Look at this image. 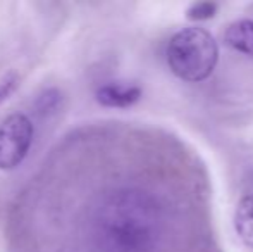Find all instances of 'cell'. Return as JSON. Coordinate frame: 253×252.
Returning a JSON list of instances; mask_svg holds the SVG:
<instances>
[{
    "label": "cell",
    "mask_w": 253,
    "mask_h": 252,
    "mask_svg": "<svg viewBox=\"0 0 253 252\" xmlns=\"http://www.w3.org/2000/svg\"><path fill=\"white\" fill-rule=\"evenodd\" d=\"M217 10H219V5L215 2H197L193 5H190L186 14L188 19L191 21H207L215 16Z\"/></svg>",
    "instance_id": "obj_7"
},
{
    "label": "cell",
    "mask_w": 253,
    "mask_h": 252,
    "mask_svg": "<svg viewBox=\"0 0 253 252\" xmlns=\"http://www.w3.org/2000/svg\"><path fill=\"white\" fill-rule=\"evenodd\" d=\"M97 101L105 107L124 109L134 105L141 99V88L134 83H123V81H112V83L102 85L95 94Z\"/></svg>",
    "instance_id": "obj_4"
},
{
    "label": "cell",
    "mask_w": 253,
    "mask_h": 252,
    "mask_svg": "<svg viewBox=\"0 0 253 252\" xmlns=\"http://www.w3.org/2000/svg\"><path fill=\"white\" fill-rule=\"evenodd\" d=\"M224 44L253 59V21H234L224 31Z\"/></svg>",
    "instance_id": "obj_5"
},
{
    "label": "cell",
    "mask_w": 253,
    "mask_h": 252,
    "mask_svg": "<svg viewBox=\"0 0 253 252\" xmlns=\"http://www.w3.org/2000/svg\"><path fill=\"white\" fill-rule=\"evenodd\" d=\"M35 128L26 114L14 112L0 123V169L17 168L33 144Z\"/></svg>",
    "instance_id": "obj_3"
},
{
    "label": "cell",
    "mask_w": 253,
    "mask_h": 252,
    "mask_svg": "<svg viewBox=\"0 0 253 252\" xmlns=\"http://www.w3.org/2000/svg\"><path fill=\"white\" fill-rule=\"evenodd\" d=\"M234 228L245 246L253 249V194L241 197L234 212Z\"/></svg>",
    "instance_id": "obj_6"
},
{
    "label": "cell",
    "mask_w": 253,
    "mask_h": 252,
    "mask_svg": "<svg viewBox=\"0 0 253 252\" xmlns=\"http://www.w3.org/2000/svg\"><path fill=\"white\" fill-rule=\"evenodd\" d=\"M219 61V47L203 28H184L167 45V64L184 81H203L213 73Z\"/></svg>",
    "instance_id": "obj_2"
},
{
    "label": "cell",
    "mask_w": 253,
    "mask_h": 252,
    "mask_svg": "<svg viewBox=\"0 0 253 252\" xmlns=\"http://www.w3.org/2000/svg\"><path fill=\"white\" fill-rule=\"evenodd\" d=\"M162 235V205L150 192L138 187L103 194L88 219L91 252H155Z\"/></svg>",
    "instance_id": "obj_1"
},
{
    "label": "cell",
    "mask_w": 253,
    "mask_h": 252,
    "mask_svg": "<svg viewBox=\"0 0 253 252\" xmlns=\"http://www.w3.org/2000/svg\"><path fill=\"white\" fill-rule=\"evenodd\" d=\"M17 85H19V76H17L16 73H9L2 81H0V104L14 94Z\"/></svg>",
    "instance_id": "obj_8"
}]
</instances>
